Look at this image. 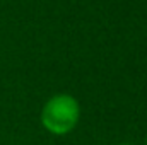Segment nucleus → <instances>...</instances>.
<instances>
[{"instance_id":"1","label":"nucleus","mask_w":147,"mask_h":145,"mask_svg":"<svg viewBox=\"0 0 147 145\" xmlns=\"http://www.w3.org/2000/svg\"><path fill=\"white\" fill-rule=\"evenodd\" d=\"M41 125L53 135H67L79 123L80 106L70 94H57L50 97L41 109Z\"/></svg>"},{"instance_id":"2","label":"nucleus","mask_w":147,"mask_h":145,"mask_svg":"<svg viewBox=\"0 0 147 145\" xmlns=\"http://www.w3.org/2000/svg\"><path fill=\"white\" fill-rule=\"evenodd\" d=\"M118 145H132V144H118Z\"/></svg>"}]
</instances>
